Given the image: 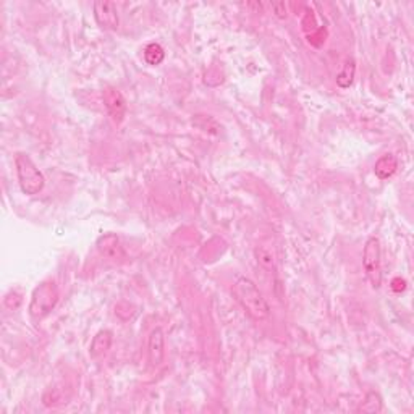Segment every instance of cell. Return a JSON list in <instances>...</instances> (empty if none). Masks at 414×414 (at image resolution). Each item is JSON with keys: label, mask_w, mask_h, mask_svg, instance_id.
I'll list each match as a JSON object with an SVG mask.
<instances>
[{"label": "cell", "mask_w": 414, "mask_h": 414, "mask_svg": "<svg viewBox=\"0 0 414 414\" xmlns=\"http://www.w3.org/2000/svg\"><path fill=\"white\" fill-rule=\"evenodd\" d=\"M233 295L238 299V303L243 306V309L256 321H264L270 316V306L262 295V291L257 288L248 277H239L233 285Z\"/></svg>", "instance_id": "6da1fadb"}, {"label": "cell", "mask_w": 414, "mask_h": 414, "mask_svg": "<svg viewBox=\"0 0 414 414\" xmlns=\"http://www.w3.org/2000/svg\"><path fill=\"white\" fill-rule=\"evenodd\" d=\"M15 167L18 183H20L21 191L28 196H36L44 190L46 178L42 175V172L36 167V164L32 162V159L26 154H17L15 155Z\"/></svg>", "instance_id": "7a4b0ae2"}, {"label": "cell", "mask_w": 414, "mask_h": 414, "mask_svg": "<svg viewBox=\"0 0 414 414\" xmlns=\"http://www.w3.org/2000/svg\"><path fill=\"white\" fill-rule=\"evenodd\" d=\"M59 298V288L54 282H42L41 285H37L32 291L30 308H28L32 321L39 322L49 316L52 309L57 306Z\"/></svg>", "instance_id": "3957f363"}, {"label": "cell", "mask_w": 414, "mask_h": 414, "mask_svg": "<svg viewBox=\"0 0 414 414\" xmlns=\"http://www.w3.org/2000/svg\"><path fill=\"white\" fill-rule=\"evenodd\" d=\"M362 267L366 277L373 285V288H380L382 285V253H380L379 238L371 237L362 249Z\"/></svg>", "instance_id": "277c9868"}, {"label": "cell", "mask_w": 414, "mask_h": 414, "mask_svg": "<svg viewBox=\"0 0 414 414\" xmlns=\"http://www.w3.org/2000/svg\"><path fill=\"white\" fill-rule=\"evenodd\" d=\"M96 248L99 254H101V257L112 262V264H120L125 259L124 246H121L120 238L115 233H106L102 237H99Z\"/></svg>", "instance_id": "5b68a950"}, {"label": "cell", "mask_w": 414, "mask_h": 414, "mask_svg": "<svg viewBox=\"0 0 414 414\" xmlns=\"http://www.w3.org/2000/svg\"><path fill=\"white\" fill-rule=\"evenodd\" d=\"M94 18H96L97 25L103 28V30L117 31L120 26V18H119V10L114 2H94Z\"/></svg>", "instance_id": "8992f818"}, {"label": "cell", "mask_w": 414, "mask_h": 414, "mask_svg": "<svg viewBox=\"0 0 414 414\" xmlns=\"http://www.w3.org/2000/svg\"><path fill=\"white\" fill-rule=\"evenodd\" d=\"M102 99L103 103H106V109L109 112L110 119L115 121L117 125H120L125 119L126 114V101L117 88H106L102 92Z\"/></svg>", "instance_id": "52a82bcc"}, {"label": "cell", "mask_w": 414, "mask_h": 414, "mask_svg": "<svg viewBox=\"0 0 414 414\" xmlns=\"http://www.w3.org/2000/svg\"><path fill=\"white\" fill-rule=\"evenodd\" d=\"M166 357V335L161 327H155L148 338V359L152 368H157Z\"/></svg>", "instance_id": "ba28073f"}, {"label": "cell", "mask_w": 414, "mask_h": 414, "mask_svg": "<svg viewBox=\"0 0 414 414\" xmlns=\"http://www.w3.org/2000/svg\"><path fill=\"white\" fill-rule=\"evenodd\" d=\"M112 340H114V333H112L110 331L97 332L96 337L92 338L91 348H89V355H91V357H94V359L103 356L107 351L110 350Z\"/></svg>", "instance_id": "9c48e42d"}, {"label": "cell", "mask_w": 414, "mask_h": 414, "mask_svg": "<svg viewBox=\"0 0 414 414\" xmlns=\"http://www.w3.org/2000/svg\"><path fill=\"white\" fill-rule=\"evenodd\" d=\"M397 168H398L397 157L392 154H387V155H382V157L375 162L374 172H375V175H377V178H380V180H387V178L395 175Z\"/></svg>", "instance_id": "30bf717a"}, {"label": "cell", "mask_w": 414, "mask_h": 414, "mask_svg": "<svg viewBox=\"0 0 414 414\" xmlns=\"http://www.w3.org/2000/svg\"><path fill=\"white\" fill-rule=\"evenodd\" d=\"M355 73H356L355 59L353 57L346 59V62H345V65H343V68L340 70V73L337 75V86L342 89L350 88L353 81H355Z\"/></svg>", "instance_id": "8fae6325"}, {"label": "cell", "mask_w": 414, "mask_h": 414, "mask_svg": "<svg viewBox=\"0 0 414 414\" xmlns=\"http://www.w3.org/2000/svg\"><path fill=\"white\" fill-rule=\"evenodd\" d=\"M164 59H166V50H164V47L161 44H157V42H150V44L146 46L144 49V60L148 62V65H161L164 62Z\"/></svg>", "instance_id": "7c38bea8"}, {"label": "cell", "mask_w": 414, "mask_h": 414, "mask_svg": "<svg viewBox=\"0 0 414 414\" xmlns=\"http://www.w3.org/2000/svg\"><path fill=\"white\" fill-rule=\"evenodd\" d=\"M384 408L382 398H380V395L377 392H369L366 395L364 402L361 403V406L357 408V413H380Z\"/></svg>", "instance_id": "4fadbf2b"}, {"label": "cell", "mask_w": 414, "mask_h": 414, "mask_svg": "<svg viewBox=\"0 0 414 414\" xmlns=\"http://www.w3.org/2000/svg\"><path fill=\"white\" fill-rule=\"evenodd\" d=\"M256 254H257V261L261 262L262 267H266V269H272V267H274V254H272V251H269V249L261 248L257 249Z\"/></svg>", "instance_id": "5bb4252c"}, {"label": "cell", "mask_w": 414, "mask_h": 414, "mask_svg": "<svg viewBox=\"0 0 414 414\" xmlns=\"http://www.w3.org/2000/svg\"><path fill=\"white\" fill-rule=\"evenodd\" d=\"M392 290L397 291V293H400V291H404L406 290V282L402 279H395L392 282Z\"/></svg>", "instance_id": "9a60e30c"}]
</instances>
